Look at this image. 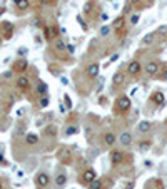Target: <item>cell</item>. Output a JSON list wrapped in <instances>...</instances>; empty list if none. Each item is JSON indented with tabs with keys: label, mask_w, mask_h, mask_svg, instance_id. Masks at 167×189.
<instances>
[{
	"label": "cell",
	"mask_w": 167,
	"mask_h": 189,
	"mask_svg": "<svg viewBox=\"0 0 167 189\" xmlns=\"http://www.w3.org/2000/svg\"><path fill=\"white\" fill-rule=\"evenodd\" d=\"M77 131H79V129H77L75 126H69V127H67V129H65V135H72V134H77Z\"/></svg>",
	"instance_id": "obj_28"
},
{
	"label": "cell",
	"mask_w": 167,
	"mask_h": 189,
	"mask_svg": "<svg viewBox=\"0 0 167 189\" xmlns=\"http://www.w3.org/2000/svg\"><path fill=\"white\" fill-rule=\"evenodd\" d=\"M17 87L20 89V91H28V87H30V80H28V77L22 76L17 79Z\"/></svg>",
	"instance_id": "obj_11"
},
{
	"label": "cell",
	"mask_w": 167,
	"mask_h": 189,
	"mask_svg": "<svg viewBox=\"0 0 167 189\" xmlns=\"http://www.w3.org/2000/svg\"><path fill=\"white\" fill-rule=\"evenodd\" d=\"M2 27H3V39H10V37H12V34H13V25H12V24H10V22H3Z\"/></svg>",
	"instance_id": "obj_13"
},
{
	"label": "cell",
	"mask_w": 167,
	"mask_h": 189,
	"mask_svg": "<svg viewBox=\"0 0 167 189\" xmlns=\"http://www.w3.org/2000/svg\"><path fill=\"white\" fill-rule=\"evenodd\" d=\"M119 141H120L122 146H130V142H132V135H130L129 132H124V134H120Z\"/></svg>",
	"instance_id": "obj_17"
},
{
	"label": "cell",
	"mask_w": 167,
	"mask_h": 189,
	"mask_svg": "<svg viewBox=\"0 0 167 189\" xmlns=\"http://www.w3.org/2000/svg\"><path fill=\"white\" fill-rule=\"evenodd\" d=\"M0 44H2V35H0Z\"/></svg>",
	"instance_id": "obj_42"
},
{
	"label": "cell",
	"mask_w": 167,
	"mask_h": 189,
	"mask_svg": "<svg viewBox=\"0 0 167 189\" xmlns=\"http://www.w3.org/2000/svg\"><path fill=\"white\" fill-rule=\"evenodd\" d=\"M94 179H97V174H95V171L92 169V167H89V169H85L84 172H82L80 183H82V184H90Z\"/></svg>",
	"instance_id": "obj_2"
},
{
	"label": "cell",
	"mask_w": 167,
	"mask_h": 189,
	"mask_svg": "<svg viewBox=\"0 0 167 189\" xmlns=\"http://www.w3.org/2000/svg\"><path fill=\"white\" fill-rule=\"evenodd\" d=\"M92 7H94V0H89V2L84 3V13H90Z\"/></svg>",
	"instance_id": "obj_24"
},
{
	"label": "cell",
	"mask_w": 167,
	"mask_h": 189,
	"mask_svg": "<svg viewBox=\"0 0 167 189\" xmlns=\"http://www.w3.org/2000/svg\"><path fill=\"white\" fill-rule=\"evenodd\" d=\"M64 102H65V106H67V107H72V101H70V97H69V95H64Z\"/></svg>",
	"instance_id": "obj_30"
},
{
	"label": "cell",
	"mask_w": 167,
	"mask_h": 189,
	"mask_svg": "<svg viewBox=\"0 0 167 189\" xmlns=\"http://www.w3.org/2000/svg\"><path fill=\"white\" fill-rule=\"evenodd\" d=\"M124 161V152H120V151H114L112 154H111V162L114 164V166H119L120 162Z\"/></svg>",
	"instance_id": "obj_12"
},
{
	"label": "cell",
	"mask_w": 167,
	"mask_h": 189,
	"mask_svg": "<svg viewBox=\"0 0 167 189\" xmlns=\"http://www.w3.org/2000/svg\"><path fill=\"white\" fill-rule=\"evenodd\" d=\"M45 134L47 135H55L57 134V127H54V126L47 127V129H45Z\"/></svg>",
	"instance_id": "obj_29"
},
{
	"label": "cell",
	"mask_w": 167,
	"mask_h": 189,
	"mask_svg": "<svg viewBox=\"0 0 167 189\" xmlns=\"http://www.w3.org/2000/svg\"><path fill=\"white\" fill-rule=\"evenodd\" d=\"M115 109H117V112H119V114L127 112V110L130 109V99L127 97V95H120V97H117Z\"/></svg>",
	"instance_id": "obj_1"
},
{
	"label": "cell",
	"mask_w": 167,
	"mask_h": 189,
	"mask_svg": "<svg viewBox=\"0 0 167 189\" xmlns=\"http://www.w3.org/2000/svg\"><path fill=\"white\" fill-rule=\"evenodd\" d=\"M124 24H125V15H119V17H117V19L112 22L111 27L114 28V30H119V28L124 27Z\"/></svg>",
	"instance_id": "obj_14"
},
{
	"label": "cell",
	"mask_w": 167,
	"mask_h": 189,
	"mask_svg": "<svg viewBox=\"0 0 167 189\" xmlns=\"http://www.w3.org/2000/svg\"><path fill=\"white\" fill-rule=\"evenodd\" d=\"M151 146H152L151 141H142V142H139V149H140L142 152L149 151V149H151Z\"/></svg>",
	"instance_id": "obj_22"
},
{
	"label": "cell",
	"mask_w": 167,
	"mask_h": 189,
	"mask_svg": "<svg viewBox=\"0 0 167 189\" xmlns=\"http://www.w3.org/2000/svg\"><path fill=\"white\" fill-rule=\"evenodd\" d=\"M137 22H139V15H132V19H130V24H132V25H136Z\"/></svg>",
	"instance_id": "obj_34"
},
{
	"label": "cell",
	"mask_w": 167,
	"mask_h": 189,
	"mask_svg": "<svg viewBox=\"0 0 167 189\" xmlns=\"http://www.w3.org/2000/svg\"><path fill=\"white\" fill-rule=\"evenodd\" d=\"M111 28H112V27H109V25H104V27H102V30H100V34H102V35H107L109 32H111Z\"/></svg>",
	"instance_id": "obj_31"
},
{
	"label": "cell",
	"mask_w": 167,
	"mask_h": 189,
	"mask_svg": "<svg viewBox=\"0 0 167 189\" xmlns=\"http://www.w3.org/2000/svg\"><path fill=\"white\" fill-rule=\"evenodd\" d=\"M89 187L90 189H102V181L100 179H94L90 184H89Z\"/></svg>",
	"instance_id": "obj_25"
},
{
	"label": "cell",
	"mask_w": 167,
	"mask_h": 189,
	"mask_svg": "<svg viewBox=\"0 0 167 189\" xmlns=\"http://www.w3.org/2000/svg\"><path fill=\"white\" fill-rule=\"evenodd\" d=\"M130 9H132V5H129V3H127V5L124 7V13H122V15H125V13H129V12H130Z\"/></svg>",
	"instance_id": "obj_36"
},
{
	"label": "cell",
	"mask_w": 167,
	"mask_h": 189,
	"mask_svg": "<svg viewBox=\"0 0 167 189\" xmlns=\"http://www.w3.org/2000/svg\"><path fill=\"white\" fill-rule=\"evenodd\" d=\"M152 127V124L149 122V120H142V122H139V126H137V131L139 132H149Z\"/></svg>",
	"instance_id": "obj_16"
},
{
	"label": "cell",
	"mask_w": 167,
	"mask_h": 189,
	"mask_svg": "<svg viewBox=\"0 0 167 189\" xmlns=\"http://www.w3.org/2000/svg\"><path fill=\"white\" fill-rule=\"evenodd\" d=\"M67 50H69V54H74V52H75V47H74V45H67Z\"/></svg>",
	"instance_id": "obj_37"
},
{
	"label": "cell",
	"mask_w": 167,
	"mask_h": 189,
	"mask_svg": "<svg viewBox=\"0 0 167 189\" xmlns=\"http://www.w3.org/2000/svg\"><path fill=\"white\" fill-rule=\"evenodd\" d=\"M44 32H45V39H47V40H57V35H59V28L57 27L49 25V27L44 28Z\"/></svg>",
	"instance_id": "obj_6"
},
{
	"label": "cell",
	"mask_w": 167,
	"mask_h": 189,
	"mask_svg": "<svg viewBox=\"0 0 167 189\" xmlns=\"http://www.w3.org/2000/svg\"><path fill=\"white\" fill-rule=\"evenodd\" d=\"M99 70H100V67H99V64H90V65L85 69V74H87L90 79H94V77L99 76Z\"/></svg>",
	"instance_id": "obj_9"
},
{
	"label": "cell",
	"mask_w": 167,
	"mask_h": 189,
	"mask_svg": "<svg viewBox=\"0 0 167 189\" xmlns=\"http://www.w3.org/2000/svg\"><path fill=\"white\" fill-rule=\"evenodd\" d=\"M152 40H154V34H147L144 39H142V42H144L145 45H149V44H152Z\"/></svg>",
	"instance_id": "obj_27"
},
{
	"label": "cell",
	"mask_w": 167,
	"mask_h": 189,
	"mask_svg": "<svg viewBox=\"0 0 167 189\" xmlns=\"http://www.w3.org/2000/svg\"><path fill=\"white\" fill-rule=\"evenodd\" d=\"M159 62H155V60H152V62H149L147 65H145V72L149 74V76H157L159 72Z\"/></svg>",
	"instance_id": "obj_8"
},
{
	"label": "cell",
	"mask_w": 167,
	"mask_h": 189,
	"mask_svg": "<svg viewBox=\"0 0 167 189\" xmlns=\"http://www.w3.org/2000/svg\"><path fill=\"white\" fill-rule=\"evenodd\" d=\"M40 106H42V107H47V106H49V99L47 97H42L40 99Z\"/></svg>",
	"instance_id": "obj_33"
},
{
	"label": "cell",
	"mask_w": 167,
	"mask_h": 189,
	"mask_svg": "<svg viewBox=\"0 0 167 189\" xmlns=\"http://www.w3.org/2000/svg\"><path fill=\"white\" fill-rule=\"evenodd\" d=\"M140 70H142V65L137 62V60H132V62H129V65H127V74H129V76H132V77L139 76Z\"/></svg>",
	"instance_id": "obj_5"
},
{
	"label": "cell",
	"mask_w": 167,
	"mask_h": 189,
	"mask_svg": "<svg viewBox=\"0 0 167 189\" xmlns=\"http://www.w3.org/2000/svg\"><path fill=\"white\" fill-rule=\"evenodd\" d=\"M13 5H15L19 10H27L28 5H30V2H28V0H13Z\"/></svg>",
	"instance_id": "obj_18"
},
{
	"label": "cell",
	"mask_w": 167,
	"mask_h": 189,
	"mask_svg": "<svg viewBox=\"0 0 167 189\" xmlns=\"http://www.w3.org/2000/svg\"><path fill=\"white\" fill-rule=\"evenodd\" d=\"M0 189H2V183H0Z\"/></svg>",
	"instance_id": "obj_43"
},
{
	"label": "cell",
	"mask_w": 167,
	"mask_h": 189,
	"mask_svg": "<svg viewBox=\"0 0 167 189\" xmlns=\"http://www.w3.org/2000/svg\"><path fill=\"white\" fill-rule=\"evenodd\" d=\"M55 49H57L59 52H64V50L67 49L65 42H64V40H60V39H57V40H55Z\"/></svg>",
	"instance_id": "obj_23"
},
{
	"label": "cell",
	"mask_w": 167,
	"mask_h": 189,
	"mask_svg": "<svg viewBox=\"0 0 167 189\" xmlns=\"http://www.w3.org/2000/svg\"><path fill=\"white\" fill-rule=\"evenodd\" d=\"M159 34H161V35H167V25H164V27L159 28Z\"/></svg>",
	"instance_id": "obj_35"
},
{
	"label": "cell",
	"mask_w": 167,
	"mask_h": 189,
	"mask_svg": "<svg viewBox=\"0 0 167 189\" xmlns=\"http://www.w3.org/2000/svg\"><path fill=\"white\" fill-rule=\"evenodd\" d=\"M162 80H164V82H167V69L164 70V76H162Z\"/></svg>",
	"instance_id": "obj_40"
},
{
	"label": "cell",
	"mask_w": 167,
	"mask_h": 189,
	"mask_svg": "<svg viewBox=\"0 0 167 189\" xmlns=\"http://www.w3.org/2000/svg\"><path fill=\"white\" fill-rule=\"evenodd\" d=\"M124 82V72H115L112 77V84L115 85V87H119V85H122Z\"/></svg>",
	"instance_id": "obj_15"
},
{
	"label": "cell",
	"mask_w": 167,
	"mask_h": 189,
	"mask_svg": "<svg viewBox=\"0 0 167 189\" xmlns=\"http://www.w3.org/2000/svg\"><path fill=\"white\" fill-rule=\"evenodd\" d=\"M117 59H119V54H114V55L111 57V62H115Z\"/></svg>",
	"instance_id": "obj_38"
},
{
	"label": "cell",
	"mask_w": 167,
	"mask_h": 189,
	"mask_svg": "<svg viewBox=\"0 0 167 189\" xmlns=\"http://www.w3.org/2000/svg\"><path fill=\"white\" fill-rule=\"evenodd\" d=\"M62 84H64V85H67V84H69V80H67L65 77H62Z\"/></svg>",
	"instance_id": "obj_41"
},
{
	"label": "cell",
	"mask_w": 167,
	"mask_h": 189,
	"mask_svg": "<svg viewBox=\"0 0 167 189\" xmlns=\"http://www.w3.org/2000/svg\"><path fill=\"white\" fill-rule=\"evenodd\" d=\"M49 183H50V177H49L45 172L37 174V177H35V184H37L38 187H47Z\"/></svg>",
	"instance_id": "obj_7"
},
{
	"label": "cell",
	"mask_w": 167,
	"mask_h": 189,
	"mask_svg": "<svg viewBox=\"0 0 167 189\" xmlns=\"http://www.w3.org/2000/svg\"><path fill=\"white\" fill-rule=\"evenodd\" d=\"M59 159H60V162H64V164H72V154H70V149H67V147H62L59 151Z\"/></svg>",
	"instance_id": "obj_4"
},
{
	"label": "cell",
	"mask_w": 167,
	"mask_h": 189,
	"mask_svg": "<svg viewBox=\"0 0 167 189\" xmlns=\"http://www.w3.org/2000/svg\"><path fill=\"white\" fill-rule=\"evenodd\" d=\"M37 91H38V94H42V95H44L45 92H47V84H45V82H38Z\"/></svg>",
	"instance_id": "obj_26"
},
{
	"label": "cell",
	"mask_w": 167,
	"mask_h": 189,
	"mask_svg": "<svg viewBox=\"0 0 167 189\" xmlns=\"http://www.w3.org/2000/svg\"><path fill=\"white\" fill-rule=\"evenodd\" d=\"M137 2H140V0H127V3H129V5H134V3H137Z\"/></svg>",
	"instance_id": "obj_39"
},
{
	"label": "cell",
	"mask_w": 167,
	"mask_h": 189,
	"mask_svg": "<svg viewBox=\"0 0 167 189\" xmlns=\"http://www.w3.org/2000/svg\"><path fill=\"white\" fill-rule=\"evenodd\" d=\"M151 101L154 102L155 106H162V104L165 102V95L162 94V92H159V91H157V92H154V94L151 95Z\"/></svg>",
	"instance_id": "obj_10"
},
{
	"label": "cell",
	"mask_w": 167,
	"mask_h": 189,
	"mask_svg": "<svg viewBox=\"0 0 167 189\" xmlns=\"http://www.w3.org/2000/svg\"><path fill=\"white\" fill-rule=\"evenodd\" d=\"M25 142H27V144H30V146L37 144V142H38V135L34 134V132H28V134L25 135Z\"/></svg>",
	"instance_id": "obj_19"
},
{
	"label": "cell",
	"mask_w": 167,
	"mask_h": 189,
	"mask_svg": "<svg viewBox=\"0 0 167 189\" xmlns=\"http://www.w3.org/2000/svg\"><path fill=\"white\" fill-rule=\"evenodd\" d=\"M27 69H28V62L25 59H17L15 62H13V65H12V70L13 72H19V74L25 72Z\"/></svg>",
	"instance_id": "obj_3"
},
{
	"label": "cell",
	"mask_w": 167,
	"mask_h": 189,
	"mask_svg": "<svg viewBox=\"0 0 167 189\" xmlns=\"http://www.w3.org/2000/svg\"><path fill=\"white\" fill-rule=\"evenodd\" d=\"M104 142L107 146H112L114 142H115V134H114V132H105L104 134Z\"/></svg>",
	"instance_id": "obj_20"
},
{
	"label": "cell",
	"mask_w": 167,
	"mask_h": 189,
	"mask_svg": "<svg viewBox=\"0 0 167 189\" xmlns=\"http://www.w3.org/2000/svg\"><path fill=\"white\" fill-rule=\"evenodd\" d=\"M65 183H67V176H65V174H59V176L55 177V184H57V186H65Z\"/></svg>",
	"instance_id": "obj_21"
},
{
	"label": "cell",
	"mask_w": 167,
	"mask_h": 189,
	"mask_svg": "<svg viewBox=\"0 0 167 189\" xmlns=\"http://www.w3.org/2000/svg\"><path fill=\"white\" fill-rule=\"evenodd\" d=\"M77 22H79V24H80V25H82V28H84V30H87V24H85V22H84V20H82V17H80V15H79V17H77Z\"/></svg>",
	"instance_id": "obj_32"
}]
</instances>
